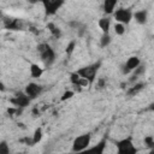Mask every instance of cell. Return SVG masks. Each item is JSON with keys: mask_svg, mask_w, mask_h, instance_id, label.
<instances>
[{"mask_svg": "<svg viewBox=\"0 0 154 154\" xmlns=\"http://www.w3.org/2000/svg\"><path fill=\"white\" fill-rule=\"evenodd\" d=\"M37 52L40 53V57H41V60L43 63V65L46 67L51 66L54 60H55V53L53 51V48L47 45V43H41L37 46Z\"/></svg>", "mask_w": 154, "mask_h": 154, "instance_id": "obj_1", "label": "cell"}, {"mask_svg": "<svg viewBox=\"0 0 154 154\" xmlns=\"http://www.w3.org/2000/svg\"><path fill=\"white\" fill-rule=\"evenodd\" d=\"M103 85H105V79H103V78H100V79L97 81V87H99V88H102Z\"/></svg>", "mask_w": 154, "mask_h": 154, "instance_id": "obj_27", "label": "cell"}, {"mask_svg": "<svg viewBox=\"0 0 154 154\" xmlns=\"http://www.w3.org/2000/svg\"><path fill=\"white\" fill-rule=\"evenodd\" d=\"M79 78H81V76H79L77 72H72V73L70 75V81H71V83H72L73 85H78Z\"/></svg>", "mask_w": 154, "mask_h": 154, "instance_id": "obj_21", "label": "cell"}, {"mask_svg": "<svg viewBox=\"0 0 154 154\" xmlns=\"http://www.w3.org/2000/svg\"><path fill=\"white\" fill-rule=\"evenodd\" d=\"M10 152V148H8V144L5 142V141H2V142H0V154H7Z\"/></svg>", "mask_w": 154, "mask_h": 154, "instance_id": "obj_22", "label": "cell"}, {"mask_svg": "<svg viewBox=\"0 0 154 154\" xmlns=\"http://www.w3.org/2000/svg\"><path fill=\"white\" fill-rule=\"evenodd\" d=\"M143 87H144V84H143V83H138V84H136V85L131 87V88L128 90V95H130V96L136 95L138 91H141V90L143 89Z\"/></svg>", "mask_w": 154, "mask_h": 154, "instance_id": "obj_17", "label": "cell"}, {"mask_svg": "<svg viewBox=\"0 0 154 154\" xmlns=\"http://www.w3.org/2000/svg\"><path fill=\"white\" fill-rule=\"evenodd\" d=\"M100 66H101V63L97 61V63H94V64H91V65H88V66H84V67L79 69V70L77 71V73H78L81 77L85 78V79L89 82V84H93L94 81H95V77H96V72H97V70L100 69Z\"/></svg>", "mask_w": 154, "mask_h": 154, "instance_id": "obj_2", "label": "cell"}, {"mask_svg": "<svg viewBox=\"0 0 154 154\" xmlns=\"http://www.w3.org/2000/svg\"><path fill=\"white\" fill-rule=\"evenodd\" d=\"M5 88H4V84L2 83H0V90H4Z\"/></svg>", "mask_w": 154, "mask_h": 154, "instance_id": "obj_30", "label": "cell"}, {"mask_svg": "<svg viewBox=\"0 0 154 154\" xmlns=\"http://www.w3.org/2000/svg\"><path fill=\"white\" fill-rule=\"evenodd\" d=\"M117 1H118V0H105V1H103V11H105L106 13H108V14L113 13L114 7H116V5H117Z\"/></svg>", "mask_w": 154, "mask_h": 154, "instance_id": "obj_11", "label": "cell"}, {"mask_svg": "<svg viewBox=\"0 0 154 154\" xmlns=\"http://www.w3.org/2000/svg\"><path fill=\"white\" fill-rule=\"evenodd\" d=\"M117 148H118V153L124 154V153H136V148L132 144V140L131 137L124 138L119 142H117Z\"/></svg>", "mask_w": 154, "mask_h": 154, "instance_id": "obj_5", "label": "cell"}, {"mask_svg": "<svg viewBox=\"0 0 154 154\" xmlns=\"http://www.w3.org/2000/svg\"><path fill=\"white\" fill-rule=\"evenodd\" d=\"M42 91V87L36 84V83H29L25 87V94L30 97V99H35L36 96H38V94Z\"/></svg>", "mask_w": 154, "mask_h": 154, "instance_id": "obj_9", "label": "cell"}, {"mask_svg": "<svg viewBox=\"0 0 154 154\" xmlns=\"http://www.w3.org/2000/svg\"><path fill=\"white\" fill-rule=\"evenodd\" d=\"M132 71H134V76H135V77H137V76L142 75V73L146 71V67H144V66H141V65H138V66H137L136 69H134Z\"/></svg>", "mask_w": 154, "mask_h": 154, "instance_id": "obj_23", "label": "cell"}, {"mask_svg": "<svg viewBox=\"0 0 154 154\" xmlns=\"http://www.w3.org/2000/svg\"><path fill=\"white\" fill-rule=\"evenodd\" d=\"M30 100L31 99L25 93H17L16 96L10 100V102L13 103L14 106L19 107V108H24V107H26L30 103Z\"/></svg>", "mask_w": 154, "mask_h": 154, "instance_id": "obj_7", "label": "cell"}, {"mask_svg": "<svg viewBox=\"0 0 154 154\" xmlns=\"http://www.w3.org/2000/svg\"><path fill=\"white\" fill-rule=\"evenodd\" d=\"M32 113H34L35 116H38V109H37V108H34V109H32Z\"/></svg>", "mask_w": 154, "mask_h": 154, "instance_id": "obj_28", "label": "cell"}, {"mask_svg": "<svg viewBox=\"0 0 154 154\" xmlns=\"http://www.w3.org/2000/svg\"><path fill=\"white\" fill-rule=\"evenodd\" d=\"M43 73V69L41 66H38L37 64H31L30 65V75L34 78H38L41 77V75Z\"/></svg>", "mask_w": 154, "mask_h": 154, "instance_id": "obj_12", "label": "cell"}, {"mask_svg": "<svg viewBox=\"0 0 154 154\" xmlns=\"http://www.w3.org/2000/svg\"><path fill=\"white\" fill-rule=\"evenodd\" d=\"M90 140H91L90 134H84V135L76 137L73 141V144H72L73 152H82V150L87 149L89 143H90Z\"/></svg>", "mask_w": 154, "mask_h": 154, "instance_id": "obj_3", "label": "cell"}, {"mask_svg": "<svg viewBox=\"0 0 154 154\" xmlns=\"http://www.w3.org/2000/svg\"><path fill=\"white\" fill-rule=\"evenodd\" d=\"M99 26L103 32H108L109 31V26H111V19L107 17H103L99 20Z\"/></svg>", "mask_w": 154, "mask_h": 154, "instance_id": "obj_14", "label": "cell"}, {"mask_svg": "<svg viewBox=\"0 0 154 154\" xmlns=\"http://www.w3.org/2000/svg\"><path fill=\"white\" fill-rule=\"evenodd\" d=\"M111 42V36L108 35V32H103V35L101 36V40H100V45L101 47H106L108 46Z\"/></svg>", "mask_w": 154, "mask_h": 154, "instance_id": "obj_19", "label": "cell"}, {"mask_svg": "<svg viewBox=\"0 0 154 154\" xmlns=\"http://www.w3.org/2000/svg\"><path fill=\"white\" fill-rule=\"evenodd\" d=\"M140 64H141V60H140L138 57H135V55L130 57V58L126 60L125 65L123 66V73H129L130 71H132L134 69H136Z\"/></svg>", "mask_w": 154, "mask_h": 154, "instance_id": "obj_8", "label": "cell"}, {"mask_svg": "<svg viewBox=\"0 0 154 154\" xmlns=\"http://www.w3.org/2000/svg\"><path fill=\"white\" fill-rule=\"evenodd\" d=\"M144 142H146V144H147L149 148H153V147H154V138H153V136H147V137L144 138Z\"/></svg>", "mask_w": 154, "mask_h": 154, "instance_id": "obj_25", "label": "cell"}, {"mask_svg": "<svg viewBox=\"0 0 154 154\" xmlns=\"http://www.w3.org/2000/svg\"><path fill=\"white\" fill-rule=\"evenodd\" d=\"M134 17H135V19H136L137 23H140V24H144V23L147 22V11H146V10L137 11V12H135Z\"/></svg>", "mask_w": 154, "mask_h": 154, "instance_id": "obj_13", "label": "cell"}, {"mask_svg": "<svg viewBox=\"0 0 154 154\" xmlns=\"http://www.w3.org/2000/svg\"><path fill=\"white\" fill-rule=\"evenodd\" d=\"M72 96H73V91L67 90V91H65V93L63 94V96H61V101H65V100H67V99H71Z\"/></svg>", "mask_w": 154, "mask_h": 154, "instance_id": "obj_26", "label": "cell"}, {"mask_svg": "<svg viewBox=\"0 0 154 154\" xmlns=\"http://www.w3.org/2000/svg\"><path fill=\"white\" fill-rule=\"evenodd\" d=\"M29 2H31V4H35V2H38L40 0H28Z\"/></svg>", "mask_w": 154, "mask_h": 154, "instance_id": "obj_29", "label": "cell"}, {"mask_svg": "<svg viewBox=\"0 0 154 154\" xmlns=\"http://www.w3.org/2000/svg\"><path fill=\"white\" fill-rule=\"evenodd\" d=\"M41 138H42V129H41V128H37V129L35 130V132H34V136H32V142H34V144L38 143V142L41 141Z\"/></svg>", "mask_w": 154, "mask_h": 154, "instance_id": "obj_18", "label": "cell"}, {"mask_svg": "<svg viewBox=\"0 0 154 154\" xmlns=\"http://www.w3.org/2000/svg\"><path fill=\"white\" fill-rule=\"evenodd\" d=\"M105 147H106V140H102L99 144H96L95 147H93V148H90V149H88V150H89V152H94V153H96V154H101V153H103Z\"/></svg>", "mask_w": 154, "mask_h": 154, "instance_id": "obj_16", "label": "cell"}, {"mask_svg": "<svg viewBox=\"0 0 154 154\" xmlns=\"http://www.w3.org/2000/svg\"><path fill=\"white\" fill-rule=\"evenodd\" d=\"M114 31H116V34H118V35H123V34L125 32V26H124V24L117 23V24L114 25Z\"/></svg>", "mask_w": 154, "mask_h": 154, "instance_id": "obj_20", "label": "cell"}, {"mask_svg": "<svg viewBox=\"0 0 154 154\" xmlns=\"http://www.w3.org/2000/svg\"><path fill=\"white\" fill-rule=\"evenodd\" d=\"M5 28L8 30H19L20 23L17 18H5Z\"/></svg>", "mask_w": 154, "mask_h": 154, "instance_id": "obj_10", "label": "cell"}, {"mask_svg": "<svg viewBox=\"0 0 154 154\" xmlns=\"http://www.w3.org/2000/svg\"><path fill=\"white\" fill-rule=\"evenodd\" d=\"M75 46H76V41H71V42L67 45V47H66V54H67V55H71V54H72V52H73V49H75Z\"/></svg>", "mask_w": 154, "mask_h": 154, "instance_id": "obj_24", "label": "cell"}, {"mask_svg": "<svg viewBox=\"0 0 154 154\" xmlns=\"http://www.w3.org/2000/svg\"><path fill=\"white\" fill-rule=\"evenodd\" d=\"M47 29L51 31V34H52L54 37L59 38V37L61 36V30H60L54 23H48V24H47Z\"/></svg>", "mask_w": 154, "mask_h": 154, "instance_id": "obj_15", "label": "cell"}, {"mask_svg": "<svg viewBox=\"0 0 154 154\" xmlns=\"http://www.w3.org/2000/svg\"><path fill=\"white\" fill-rule=\"evenodd\" d=\"M46 10V14L52 16L64 4V0H40Z\"/></svg>", "mask_w": 154, "mask_h": 154, "instance_id": "obj_4", "label": "cell"}, {"mask_svg": "<svg viewBox=\"0 0 154 154\" xmlns=\"http://www.w3.org/2000/svg\"><path fill=\"white\" fill-rule=\"evenodd\" d=\"M114 18L118 23L128 24L132 18V12L129 8H119L114 12Z\"/></svg>", "mask_w": 154, "mask_h": 154, "instance_id": "obj_6", "label": "cell"}]
</instances>
